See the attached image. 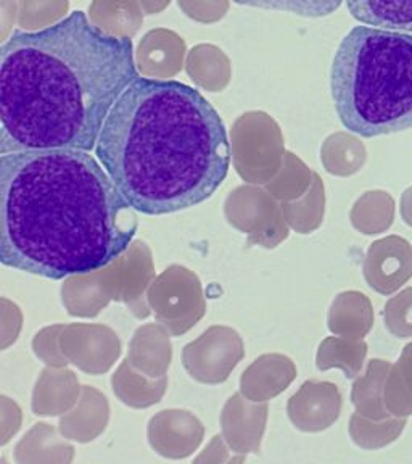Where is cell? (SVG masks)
Listing matches in <instances>:
<instances>
[{
  "mask_svg": "<svg viewBox=\"0 0 412 464\" xmlns=\"http://www.w3.org/2000/svg\"><path fill=\"white\" fill-rule=\"evenodd\" d=\"M95 155L130 207L173 215L208 200L231 167L223 118L179 81L138 76L116 101Z\"/></svg>",
  "mask_w": 412,
  "mask_h": 464,
  "instance_id": "obj_3",
  "label": "cell"
},
{
  "mask_svg": "<svg viewBox=\"0 0 412 464\" xmlns=\"http://www.w3.org/2000/svg\"><path fill=\"white\" fill-rule=\"evenodd\" d=\"M129 37L103 33L84 12L0 49V153L95 150L103 123L138 78Z\"/></svg>",
  "mask_w": 412,
  "mask_h": 464,
  "instance_id": "obj_1",
  "label": "cell"
},
{
  "mask_svg": "<svg viewBox=\"0 0 412 464\" xmlns=\"http://www.w3.org/2000/svg\"><path fill=\"white\" fill-rule=\"evenodd\" d=\"M331 94L340 123L361 138L412 130V34L355 26L333 55Z\"/></svg>",
  "mask_w": 412,
  "mask_h": 464,
  "instance_id": "obj_4",
  "label": "cell"
},
{
  "mask_svg": "<svg viewBox=\"0 0 412 464\" xmlns=\"http://www.w3.org/2000/svg\"><path fill=\"white\" fill-rule=\"evenodd\" d=\"M244 7L274 10L283 14H297L302 18H324L335 14L343 0H232Z\"/></svg>",
  "mask_w": 412,
  "mask_h": 464,
  "instance_id": "obj_6",
  "label": "cell"
},
{
  "mask_svg": "<svg viewBox=\"0 0 412 464\" xmlns=\"http://www.w3.org/2000/svg\"><path fill=\"white\" fill-rule=\"evenodd\" d=\"M136 210L86 150L0 155V261L63 279L105 268L138 232Z\"/></svg>",
  "mask_w": 412,
  "mask_h": 464,
  "instance_id": "obj_2",
  "label": "cell"
},
{
  "mask_svg": "<svg viewBox=\"0 0 412 464\" xmlns=\"http://www.w3.org/2000/svg\"><path fill=\"white\" fill-rule=\"evenodd\" d=\"M356 22L412 34V0H347Z\"/></svg>",
  "mask_w": 412,
  "mask_h": 464,
  "instance_id": "obj_5",
  "label": "cell"
}]
</instances>
